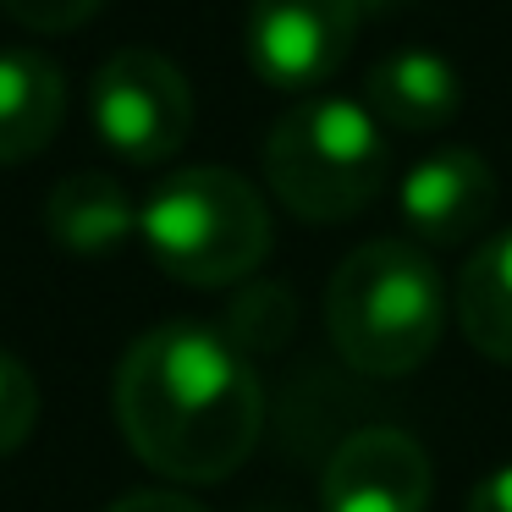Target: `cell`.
Instances as JSON below:
<instances>
[{"label":"cell","instance_id":"12","mask_svg":"<svg viewBox=\"0 0 512 512\" xmlns=\"http://www.w3.org/2000/svg\"><path fill=\"white\" fill-rule=\"evenodd\" d=\"M463 336L496 364H512V232L485 237L457 276Z\"/></svg>","mask_w":512,"mask_h":512},{"label":"cell","instance_id":"8","mask_svg":"<svg viewBox=\"0 0 512 512\" xmlns=\"http://www.w3.org/2000/svg\"><path fill=\"white\" fill-rule=\"evenodd\" d=\"M397 215L413 243L457 248L474 243L485 221L496 215V177L479 149H435L402 177Z\"/></svg>","mask_w":512,"mask_h":512},{"label":"cell","instance_id":"16","mask_svg":"<svg viewBox=\"0 0 512 512\" xmlns=\"http://www.w3.org/2000/svg\"><path fill=\"white\" fill-rule=\"evenodd\" d=\"M468 512H512V463L490 468L468 496Z\"/></svg>","mask_w":512,"mask_h":512},{"label":"cell","instance_id":"6","mask_svg":"<svg viewBox=\"0 0 512 512\" xmlns=\"http://www.w3.org/2000/svg\"><path fill=\"white\" fill-rule=\"evenodd\" d=\"M358 39V0H254L248 6V67L270 89H320Z\"/></svg>","mask_w":512,"mask_h":512},{"label":"cell","instance_id":"3","mask_svg":"<svg viewBox=\"0 0 512 512\" xmlns=\"http://www.w3.org/2000/svg\"><path fill=\"white\" fill-rule=\"evenodd\" d=\"M138 237L166 276L232 287L270 254V210L254 182L226 166H182L138 204Z\"/></svg>","mask_w":512,"mask_h":512},{"label":"cell","instance_id":"14","mask_svg":"<svg viewBox=\"0 0 512 512\" xmlns=\"http://www.w3.org/2000/svg\"><path fill=\"white\" fill-rule=\"evenodd\" d=\"M105 0H0V12L28 34H72L83 28Z\"/></svg>","mask_w":512,"mask_h":512},{"label":"cell","instance_id":"11","mask_svg":"<svg viewBox=\"0 0 512 512\" xmlns=\"http://www.w3.org/2000/svg\"><path fill=\"white\" fill-rule=\"evenodd\" d=\"M67 116V78L39 50H0V166L34 160Z\"/></svg>","mask_w":512,"mask_h":512},{"label":"cell","instance_id":"5","mask_svg":"<svg viewBox=\"0 0 512 512\" xmlns=\"http://www.w3.org/2000/svg\"><path fill=\"white\" fill-rule=\"evenodd\" d=\"M89 116L116 160L166 166L193 133V89L160 50H116L94 72Z\"/></svg>","mask_w":512,"mask_h":512},{"label":"cell","instance_id":"1","mask_svg":"<svg viewBox=\"0 0 512 512\" xmlns=\"http://www.w3.org/2000/svg\"><path fill=\"white\" fill-rule=\"evenodd\" d=\"M116 424L155 474L177 485H221L254 452L265 391L226 331L171 320L122 353Z\"/></svg>","mask_w":512,"mask_h":512},{"label":"cell","instance_id":"9","mask_svg":"<svg viewBox=\"0 0 512 512\" xmlns=\"http://www.w3.org/2000/svg\"><path fill=\"white\" fill-rule=\"evenodd\" d=\"M364 111L397 133H441L463 111V78L441 50H391L364 78Z\"/></svg>","mask_w":512,"mask_h":512},{"label":"cell","instance_id":"13","mask_svg":"<svg viewBox=\"0 0 512 512\" xmlns=\"http://www.w3.org/2000/svg\"><path fill=\"white\" fill-rule=\"evenodd\" d=\"M34 424H39V380L23 358L0 347V457L17 452L34 435Z\"/></svg>","mask_w":512,"mask_h":512},{"label":"cell","instance_id":"4","mask_svg":"<svg viewBox=\"0 0 512 512\" xmlns=\"http://www.w3.org/2000/svg\"><path fill=\"white\" fill-rule=\"evenodd\" d=\"M265 177L298 221H353L386 182V133L358 100H309L270 127Z\"/></svg>","mask_w":512,"mask_h":512},{"label":"cell","instance_id":"7","mask_svg":"<svg viewBox=\"0 0 512 512\" xmlns=\"http://www.w3.org/2000/svg\"><path fill=\"white\" fill-rule=\"evenodd\" d=\"M430 452L402 430H358L320 474V512H430Z\"/></svg>","mask_w":512,"mask_h":512},{"label":"cell","instance_id":"10","mask_svg":"<svg viewBox=\"0 0 512 512\" xmlns=\"http://www.w3.org/2000/svg\"><path fill=\"white\" fill-rule=\"evenodd\" d=\"M45 232L72 259H111L138 232V204L105 171H67L45 199Z\"/></svg>","mask_w":512,"mask_h":512},{"label":"cell","instance_id":"2","mask_svg":"<svg viewBox=\"0 0 512 512\" xmlns=\"http://www.w3.org/2000/svg\"><path fill=\"white\" fill-rule=\"evenodd\" d=\"M325 331L358 375L397 380L419 369L446 331V287L430 254L402 237L353 248L325 287Z\"/></svg>","mask_w":512,"mask_h":512},{"label":"cell","instance_id":"15","mask_svg":"<svg viewBox=\"0 0 512 512\" xmlns=\"http://www.w3.org/2000/svg\"><path fill=\"white\" fill-rule=\"evenodd\" d=\"M105 512H210L193 496H177V490H133V496L111 501Z\"/></svg>","mask_w":512,"mask_h":512}]
</instances>
